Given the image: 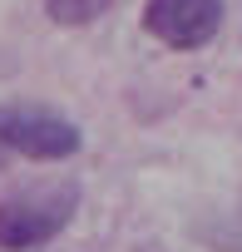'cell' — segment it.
<instances>
[{
	"label": "cell",
	"instance_id": "3957f363",
	"mask_svg": "<svg viewBox=\"0 0 242 252\" xmlns=\"http://www.w3.org/2000/svg\"><path fill=\"white\" fill-rule=\"evenodd\" d=\"M144 30L168 50H203L222 30V0H149Z\"/></svg>",
	"mask_w": 242,
	"mask_h": 252
},
{
	"label": "cell",
	"instance_id": "7a4b0ae2",
	"mask_svg": "<svg viewBox=\"0 0 242 252\" xmlns=\"http://www.w3.org/2000/svg\"><path fill=\"white\" fill-rule=\"evenodd\" d=\"M0 149L35 158V163H64L84 149V129L45 104L10 99V104H0Z\"/></svg>",
	"mask_w": 242,
	"mask_h": 252
},
{
	"label": "cell",
	"instance_id": "277c9868",
	"mask_svg": "<svg viewBox=\"0 0 242 252\" xmlns=\"http://www.w3.org/2000/svg\"><path fill=\"white\" fill-rule=\"evenodd\" d=\"M114 5H119V0H45V15L55 25H94Z\"/></svg>",
	"mask_w": 242,
	"mask_h": 252
},
{
	"label": "cell",
	"instance_id": "5b68a950",
	"mask_svg": "<svg viewBox=\"0 0 242 252\" xmlns=\"http://www.w3.org/2000/svg\"><path fill=\"white\" fill-rule=\"evenodd\" d=\"M0 173H5V149H0Z\"/></svg>",
	"mask_w": 242,
	"mask_h": 252
},
{
	"label": "cell",
	"instance_id": "6da1fadb",
	"mask_svg": "<svg viewBox=\"0 0 242 252\" xmlns=\"http://www.w3.org/2000/svg\"><path fill=\"white\" fill-rule=\"evenodd\" d=\"M74 213H79V183L69 178H50L10 193L0 203V252H35L55 242L74 222Z\"/></svg>",
	"mask_w": 242,
	"mask_h": 252
}]
</instances>
